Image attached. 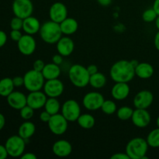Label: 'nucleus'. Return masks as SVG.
Instances as JSON below:
<instances>
[{
    "label": "nucleus",
    "mask_w": 159,
    "mask_h": 159,
    "mask_svg": "<svg viewBox=\"0 0 159 159\" xmlns=\"http://www.w3.org/2000/svg\"><path fill=\"white\" fill-rule=\"evenodd\" d=\"M110 75L115 82L128 83L134 78L135 68L130 63V61L120 60L112 65Z\"/></svg>",
    "instance_id": "f257e3e1"
},
{
    "label": "nucleus",
    "mask_w": 159,
    "mask_h": 159,
    "mask_svg": "<svg viewBox=\"0 0 159 159\" xmlns=\"http://www.w3.org/2000/svg\"><path fill=\"white\" fill-rule=\"evenodd\" d=\"M40 38L48 44H54L57 43L62 37V32L60 27V23L50 20L43 23L40 26Z\"/></svg>",
    "instance_id": "f03ea898"
},
{
    "label": "nucleus",
    "mask_w": 159,
    "mask_h": 159,
    "mask_svg": "<svg viewBox=\"0 0 159 159\" xmlns=\"http://www.w3.org/2000/svg\"><path fill=\"white\" fill-rule=\"evenodd\" d=\"M68 78L71 84L77 88H85L89 85L90 75L87 68L79 64H75L70 67Z\"/></svg>",
    "instance_id": "7ed1b4c3"
},
{
    "label": "nucleus",
    "mask_w": 159,
    "mask_h": 159,
    "mask_svg": "<svg viewBox=\"0 0 159 159\" xmlns=\"http://www.w3.org/2000/svg\"><path fill=\"white\" fill-rule=\"evenodd\" d=\"M147 140L142 138H134L130 140L126 146V153L130 159H144L148 150Z\"/></svg>",
    "instance_id": "20e7f679"
},
{
    "label": "nucleus",
    "mask_w": 159,
    "mask_h": 159,
    "mask_svg": "<svg viewBox=\"0 0 159 159\" xmlns=\"http://www.w3.org/2000/svg\"><path fill=\"white\" fill-rule=\"evenodd\" d=\"M24 85L29 92L39 91L43 89L45 83V79L41 71L32 69L26 71L24 76Z\"/></svg>",
    "instance_id": "39448f33"
},
{
    "label": "nucleus",
    "mask_w": 159,
    "mask_h": 159,
    "mask_svg": "<svg viewBox=\"0 0 159 159\" xmlns=\"http://www.w3.org/2000/svg\"><path fill=\"white\" fill-rule=\"evenodd\" d=\"M25 140L20 135H12L6 141V148L9 156L12 158H19L24 153L26 143Z\"/></svg>",
    "instance_id": "423d86ee"
},
{
    "label": "nucleus",
    "mask_w": 159,
    "mask_h": 159,
    "mask_svg": "<svg viewBox=\"0 0 159 159\" xmlns=\"http://www.w3.org/2000/svg\"><path fill=\"white\" fill-rule=\"evenodd\" d=\"M50 131L54 134L62 135L67 131L68 127V121L61 113L52 115L48 123Z\"/></svg>",
    "instance_id": "0eeeda50"
},
{
    "label": "nucleus",
    "mask_w": 159,
    "mask_h": 159,
    "mask_svg": "<svg viewBox=\"0 0 159 159\" xmlns=\"http://www.w3.org/2000/svg\"><path fill=\"white\" fill-rule=\"evenodd\" d=\"M61 114L66 118L68 122L77 121L81 115V107L79 102L74 99L65 101L61 106Z\"/></svg>",
    "instance_id": "6e6552de"
},
{
    "label": "nucleus",
    "mask_w": 159,
    "mask_h": 159,
    "mask_svg": "<svg viewBox=\"0 0 159 159\" xmlns=\"http://www.w3.org/2000/svg\"><path fill=\"white\" fill-rule=\"evenodd\" d=\"M12 9L15 16L24 19L32 16L34 12V5L31 0H14Z\"/></svg>",
    "instance_id": "1a4fd4ad"
},
{
    "label": "nucleus",
    "mask_w": 159,
    "mask_h": 159,
    "mask_svg": "<svg viewBox=\"0 0 159 159\" xmlns=\"http://www.w3.org/2000/svg\"><path fill=\"white\" fill-rule=\"evenodd\" d=\"M103 96L98 92H90L86 93L82 99V104L86 110L89 111H96L101 108L103 103Z\"/></svg>",
    "instance_id": "9d476101"
},
{
    "label": "nucleus",
    "mask_w": 159,
    "mask_h": 159,
    "mask_svg": "<svg viewBox=\"0 0 159 159\" xmlns=\"http://www.w3.org/2000/svg\"><path fill=\"white\" fill-rule=\"evenodd\" d=\"M43 92L48 97L57 98L61 96L65 90L64 84L60 79H54L46 80L43 87Z\"/></svg>",
    "instance_id": "9b49d317"
},
{
    "label": "nucleus",
    "mask_w": 159,
    "mask_h": 159,
    "mask_svg": "<svg viewBox=\"0 0 159 159\" xmlns=\"http://www.w3.org/2000/svg\"><path fill=\"white\" fill-rule=\"evenodd\" d=\"M18 50L22 54L25 56H30L33 54L37 48V43L33 35L25 34L22 36L20 40L17 42Z\"/></svg>",
    "instance_id": "f8f14e48"
},
{
    "label": "nucleus",
    "mask_w": 159,
    "mask_h": 159,
    "mask_svg": "<svg viewBox=\"0 0 159 159\" xmlns=\"http://www.w3.org/2000/svg\"><path fill=\"white\" fill-rule=\"evenodd\" d=\"M49 16L52 21L61 23L68 17V9L66 6L61 2L53 3L49 9Z\"/></svg>",
    "instance_id": "ddd939ff"
},
{
    "label": "nucleus",
    "mask_w": 159,
    "mask_h": 159,
    "mask_svg": "<svg viewBox=\"0 0 159 159\" xmlns=\"http://www.w3.org/2000/svg\"><path fill=\"white\" fill-rule=\"evenodd\" d=\"M154 96L148 90H141L136 94L133 99V104L136 109H148L152 106Z\"/></svg>",
    "instance_id": "4468645a"
},
{
    "label": "nucleus",
    "mask_w": 159,
    "mask_h": 159,
    "mask_svg": "<svg viewBox=\"0 0 159 159\" xmlns=\"http://www.w3.org/2000/svg\"><path fill=\"white\" fill-rule=\"evenodd\" d=\"M47 99H48V96L45 94L44 92H42L41 90L30 92L28 96H26L27 105L32 107L34 110H40L44 107Z\"/></svg>",
    "instance_id": "2eb2a0df"
},
{
    "label": "nucleus",
    "mask_w": 159,
    "mask_h": 159,
    "mask_svg": "<svg viewBox=\"0 0 159 159\" xmlns=\"http://www.w3.org/2000/svg\"><path fill=\"white\" fill-rule=\"evenodd\" d=\"M131 121L138 128H144L151 123V115L147 109H136L134 110Z\"/></svg>",
    "instance_id": "dca6fc26"
},
{
    "label": "nucleus",
    "mask_w": 159,
    "mask_h": 159,
    "mask_svg": "<svg viewBox=\"0 0 159 159\" xmlns=\"http://www.w3.org/2000/svg\"><path fill=\"white\" fill-rule=\"evenodd\" d=\"M52 152L54 155L59 158H65L71 154L72 146L69 141L65 139H61L54 143L52 146Z\"/></svg>",
    "instance_id": "f3484780"
},
{
    "label": "nucleus",
    "mask_w": 159,
    "mask_h": 159,
    "mask_svg": "<svg viewBox=\"0 0 159 159\" xmlns=\"http://www.w3.org/2000/svg\"><path fill=\"white\" fill-rule=\"evenodd\" d=\"M7 102L10 107L14 110H21L23 107L27 105L26 96L24 93L19 91H13L6 97Z\"/></svg>",
    "instance_id": "a211bd4d"
},
{
    "label": "nucleus",
    "mask_w": 159,
    "mask_h": 159,
    "mask_svg": "<svg viewBox=\"0 0 159 159\" xmlns=\"http://www.w3.org/2000/svg\"><path fill=\"white\" fill-rule=\"evenodd\" d=\"M57 51L58 54L63 57H68L73 53L75 49V43L72 39L68 36L61 37L60 40L56 43Z\"/></svg>",
    "instance_id": "6ab92c4d"
},
{
    "label": "nucleus",
    "mask_w": 159,
    "mask_h": 159,
    "mask_svg": "<svg viewBox=\"0 0 159 159\" xmlns=\"http://www.w3.org/2000/svg\"><path fill=\"white\" fill-rule=\"evenodd\" d=\"M130 89L127 82H116L111 89V95L116 100L126 99L130 95Z\"/></svg>",
    "instance_id": "aec40b11"
},
{
    "label": "nucleus",
    "mask_w": 159,
    "mask_h": 159,
    "mask_svg": "<svg viewBox=\"0 0 159 159\" xmlns=\"http://www.w3.org/2000/svg\"><path fill=\"white\" fill-rule=\"evenodd\" d=\"M40 26H41V25H40L38 19L32 16L23 20V30L26 34L34 35V34H37L40 31Z\"/></svg>",
    "instance_id": "412c9836"
},
{
    "label": "nucleus",
    "mask_w": 159,
    "mask_h": 159,
    "mask_svg": "<svg viewBox=\"0 0 159 159\" xmlns=\"http://www.w3.org/2000/svg\"><path fill=\"white\" fill-rule=\"evenodd\" d=\"M154 74V68L147 62L139 63L135 68V75L142 79H150Z\"/></svg>",
    "instance_id": "4be33fe9"
},
{
    "label": "nucleus",
    "mask_w": 159,
    "mask_h": 159,
    "mask_svg": "<svg viewBox=\"0 0 159 159\" xmlns=\"http://www.w3.org/2000/svg\"><path fill=\"white\" fill-rule=\"evenodd\" d=\"M60 65H57L54 63L45 64L43 71H41L44 77L45 80H51V79H58L61 75Z\"/></svg>",
    "instance_id": "5701e85b"
},
{
    "label": "nucleus",
    "mask_w": 159,
    "mask_h": 159,
    "mask_svg": "<svg viewBox=\"0 0 159 159\" xmlns=\"http://www.w3.org/2000/svg\"><path fill=\"white\" fill-rule=\"evenodd\" d=\"M60 27L61 30L62 34L65 35H71L74 34L79 28V23L77 20L74 18L67 17L60 23Z\"/></svg>",
    "instance_id": "b1692460"
},
{
    "label": "nucleus",
    "mask_w": 159,
    "mask_h": 159,
    "mask_svg": "<svg viewBox=\"0 0 159 159\" xmlns=\"http://www.w3.org/2000/svg\"><path fill=\"white\" fill-rule=\"evenodd\" d=\"M36 131L35 124L29 120H26L20 126L18 129V134L26 141L34 136Z\"/></svg>",
    "instance_id": "393cba45"
},
{
    "label": "nucleus",
    "mask_w": 159,
    "mask_h": 159,
    "mask_svg": "<svg viewBox=\"0 0 159 159\" xmlns=\"http://www.w3.org/2000/svg\"><path fill=\"white\" fill-rule=\"evenodd\" d=\"M77 123L82 128L85 130H89L95 126L96 120L94 116L90 113H84L79 116L77 120Z\"/></svg>",
    "instance_id": "a878e982"
},
{
    "label": "nucleus",
    "mask_w": 159,
    "mask_h": 159,
    "mask_svg": "<svg viewBox=\"0 0 159 159\" xmlns=\"http://www.w3.org/2000/svg\"><path fill=\"white\" fill-rule=\"evenodd\" d=\"M14 84L12 79L4 78L0 80V96L7 97L10 93L14 91Z\"/></svg>",
    "instance_id": "bb28decb"
},
{
    "label": "nucleus",
    "mask_w": 159,
    "mask_h": 159,
    "mask_svg": "<svg viewBox=\"0 0 159 159\" xmlns=\"http://www.w3.org/2000/svg\"><path fill=\"white\" fill-rule=\"evenodd\" d=\"M106 84H107V78L102 73L98 71L96 74L90 75L89 85L93 88L99 89L103 88Z\"/></svg>",
    "instance_id": "cd10ccee"
},
{
    "label": "nucleus",
    "mask_w": 159,
    "mask_h": 159,
    "mask_svg": "<svg viewBox=\"0 0 159 159\" xmlns=\"http://www.w3.org/2000/svg\"><path fill=\"white\" fill-rule=\"evenodd\" d=\"M61 109L60 102L57 99V98L48 97L44 105V110L50 113L51 115H54L59 113V111Z\"/></svg>",
    "instance_id": "c85d7f7f"
},
{
    "label": "nucleus",
    "mask_w": 159,
    "mask_h": 159,
    "mask_svg": "<svg viewBox=\"0 0 159 159\" xmlns=\"http://www.w3.org/2000/svg\"><path fill=\"white\" fill-rule=\"evenodd\" d=\"M147 142L149 147L153 148H159V128L154 129L147 137Z\"/></svg>",
    "instance_id": "c756f323"
},
{
    "label": "nucleus",
    "mask_w": 159,
    "mask_h": 159,
    "mask_svg": "<svg viewBox=\"0 0 159 159\" xmlns=\"http://www.w3.org/2000/svg\"><path fill=\"white\" fill-rule=\"evenodd\" d=\"M133 113V109L127 107V106H124V107H121L120 108L116 110V116L121 120H128L131 119Z\"/></svg>",
    "instance_id": "7c9ffc66"
},
{
    "label": "nucleus",
    "mask_w": 159,
    "mask_h": 159,
    "mask_svg": "<svg viewBox=\"0 0 159 159\" xmlns=\"http://www.w3.org/2000/svg\"><path fill=\"white\" fill-rule=\"evenodd\" d=\"M100 109L102 113H105V114L112 115L116 113V110H117V107L113 101L107 99V100H104Z\"/></svg>",
    "instance_id": "2f4dec72"
},
{
    "label": "nucleus",
    "mask_w": 159,
    "mask_h": 159,
    "mask_svg": "<svg viewBox=\"0 0 159 159\" xmlns=\"http://www.w3.org/2000/svg\"><path fill=\"white\" fill-rule=\"evenodd\" d=\"M158 14L155 11L153 8H150L144 11L142 13V19L146 23H152L156 20Z\"/></svg>",
    "instance_id": "473e14b6"
},
{
    "label": "nucleus",
    "mask_w": 159,
    "mask_h": 159,
    "mask_svg": "<svg viewBox=\"0 0 159 159\" xmlns=\"http://www.w3.org/2000/svg\"><path fill=\"white\" fill-rule=\"evenodd\" d=\"M20 116L24 120H30L34 115V110L30 106L26 105L24 107L20 110Z\"/></svg>",
    "instance_id": "72a5a7b5"
},
{
    "label": "nucleus",
    "mask_w": 159,
    "mask_h": 159,
    "mask_svg": "<svg viewBox=\"0 0 159 159\" xmlns=\"http://www.w3.org/2000/svg\"><path fill=\"white\" fill-rule=\"evenodd\" d=\"M23 20L20 17L15 16L12 19L10 22V27L12 30H23Z\"/></svg>",
    "instance_id": "f704fd0d"
},
{
    "label": "nucleus",
    "mask_w": 159,
    "mask_h": 159,
    "mask_svg": "<svg viewBox=\"0 0 159 159\" xmlns=\"http://www.w3.org/2000/svg\"><path fill=\"white\" fill-rule=\"evenodd\" d=\"M9 35H10V38L12 39L13 41L18 42L19 40H20V38L22 37L23 34L20 32V30H12Z\"/></svg>",
    "instance_id": "c9c22d12"
},
{
    "label": "nucleus",
    "mask_w": 159,
    "mask_h": 159,
    "mask_svg": "<svg viewBox=\"0 0 159 159\" xmlns=\"http://www.w3.org/2000/svg\"><path fill=\"white\" fill-rule=\"evenodd\" d=\"M45 66V64L41 59H37L34 62V65H33V69L36 70V71H43V68Z\"/></svg>",
    "instance_id": "e433bc0d"
},
{
    "label": "nucleus",
    "mask_w": 159,
    "mask_h": 159,
    "mask_svg": "<svg viewBox=\"0 0 159 159\" xmlns=\"http://www.w3.org/2000/svg\"><path fill=\"white\" fill-rule=\"evenodd\" d=\"M14 86L15 87H21L24 85V79L21 76H16L12 79Z\"/></svg>",
    "instance_id": "4c0bfd02"
},
{
    "label": "nucleus",
    "mask_w": 159,
    "mask_h": 159,
    "mask_svg": "<svg viewBox=\"0 0 159 159\" xmlns=\"http://www.w3.org/2000/svg\"><path fill=\"white\" fill-rule=\"evenodd\" d=\"M51 116H52V115H51L49 113H48V112H47L46 110H44V111L41 112L40 114V121H42V122H43V123H47V124H48V121H49L50 119H51Z\"/></svg>",
    "instance_id": "58836bf2"
},
{
    "label": "nucleus",
    "mask_w": 159,
    "mask_h": 159,
    "mask_svg": "<svg viewBox=\"0 0 159 159\" xmlns=\"http://www.w3.org/2000/svg\"><path fill=\"white\" fill-rule=\"evenodd\" d=\"M111 159H130V157L127 155V154L122 153V152H119V153H115L110 157Z\"/></svg>",
    "instance_id": "ea45409f"
},
{
    "label": "nucleus",
    "mask_w": 159,
    "mask_h": 159,
    "mask_svg": "<svg viewBox=\"0 0 159 159\" xmlns=\"http://www.w3.org/2000/svg\"><path fill=\"white\" fill-rule=\"evenodd\" d=\"M52 62L57 65H61L63 63V56L61 55L60 54H55V55L53 56Z\"/></svg>",
    "instance_id": "a19ab883"
},
{
    "label": "nucleus",
    "mask_w": 159,
    "mask_h": 159,
    "mask_svg": "<svg viewBox=\"0 0 159 159\" xmlns=\"http://www.w3.org/2000/svg\"><path fill=\"white\" fill-rule=\"evenodd\" d=\"M7 41V35L2 30H0V48H2Z\"/></svg>",
    "instance_id": "79ce46f5"
},
{
    "label": "nucleus",
    "mask_w": 159,
    "mask_h": 159,
    "mask_svg": "<svg viewBox=\"0 0 159 159\" xmlns=\"http://www.w3.org/2000/svg\"><path fill=\"white\" fill-rule=\"evenodd\" d=\"M9 156L6 146L0 144V159H6Z\"/></svg>",
    "instance_id": "37998d69"
},
{
    "label": "nucleus",
    "mask_w": 159,
    "mask_h": 159,
    "mask_svg": "<svg viewBox=\"0 0 159 159\" xmlns=\"http://www.w3.org/2000/svg\"><path fill=\"white\" fill-rule=\"evenodd\" d=\"M87 70H88V72L89 73L90 75H94L96 73H97L99 71V68L96 66V65H90L87 67Z\"/></svg>",
    "instance_id": "c03bdc74"
},
{
    "label": "nucleus",
    "mask_w": 159,
    "mask_h": 159,
    "mask_svg": "<svg viewBox=\"0 0 159 159\" xmlns=\"http://www.w3.org/2000/svg\"><path fill=\"white\" fill-rule=\"evenodd\" d=\"M20 158L22 159H37V157L32 152H27V153H23Z\"/></svg>",
    "instance_id": "a18cd8bd"
},
{
    "label": "nucleus",
    "mask_w": 159,
    "mask_h": 159,
    "mask_svg": "<svg viewBox=\"0 0 159 159\" xmlns=\"http://www.w3.org/2000/svg\"><path fill=\"white\" fill-rule=\"evenodd\" d=\"M96 1L102 6H108L112 2V0H96Z\"/></svg>",
    "instance_id": "49530a36"
},
{
    "label": "nucleus",
    "mask_w": 159,
    "mask_h": 159,
    "mask_svg": "<svg viewBox=\"0 0 159 159\" xmlns=\"http://www.w3.org/2000/svg\"><path fill=\"white\" fill-rule=\"evenodd\" d=\"M5 124H6V118L2 113H0V130H2L3 127H5Z\"/></svg>",
    "instance_id": "de8ad7c7"
},
{
    "label": "nucleus",
    "mask_w": 159,
    "mask_h": 159,
    "mask_svg": "<svg viewBox=\"0 0 159 159\" xmlns=\"http://www.w3.org/2000/svg\"><path fill=\"white\" fill-rule=\"evenodd\" d=\"M154 43H155V48L159 51V30L158 32L155 34V39H154Z\"/></svg>",
    "instance_id": "09e8293b"
},
{
    "label": "nucleus",
    "mask_w": 159,
    "mask_h": 159,
    "mask_svg": "<svg viewBox=\"0 0 159 159\" xmlns=\"http://www.w3.org/2000/svg\"><path fill=\"white\" fill-rule=\"evenodd\" d=\"M153 8L155 9V11L156 12V13L159 16V0H155L153 4Z\"/></svg>",
    "instance_id": "8fccbe9b"
},
{
    "label": "nucleus",
    "mask_w": 159,
    "mask_h": 159,
    "mask_svg": "<svg viewBox=\"0 0 159 159\" xmlns=\"http://www.w3.org/2000/svg\"><path fill=\"white\" fill-rule=\"evenodd\" d=\"M130 63L132 64V65H133V66L134 67V68H136L137 65L139 64V62H138V61H136V60H131V61H130Z\"/></svg>",
    "instance_id": "3c124183"
},
{
    "label": "nucleus",
    "mask_w": 159,
    "mask_h": 159,
    "mask_svg": "<svg viewBox=\"0 0 159 159\" xmlns=\"http://www.w3.org/2000/svg\"><path fill=\"white\" fill-rule=\"evenodd\" d=\"M155 26H156L157 29L159 30V16H158L156 18V20H155Z\"/></svg>",
    "instance_id": "603ef678"
},
{
    "label": "nucleus",
    "mask_w": 159,
    "mask_h": 159,
    "mask_svg": "<svg viewBox=\"0 0 159 159\" xmlns=\"http://www.w3.org/2000/svg\"><path fill=\"white\" fill-rule=\"evenodd\" d=\"M156 124H157V127L159 128V116L157 118V120H156Z\"/></svg>",
    "instance_id": "864d4df0"
}]
</instances>
